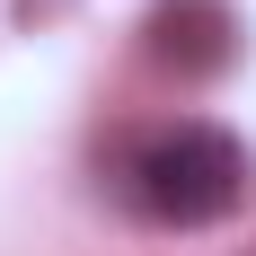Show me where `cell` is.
<instances>
[{
  "mask_svg": "<svg viewBox=\"0 0 256 256\" xmlns=\"http://www.w3.org/2000/svg\"><path fill=\"white\" fill-rule=\"evenodd\" d=\"M124 186H132V212L159 230H212L248 204V150L221 124H168L159 142H142Z\"/></svg>",
  "mask_w": 256,
  "mask_h": 256,
  "instance_id": "1",
  "label": "cell"
},
{
  "mask_svg": "<svg viewBox=\"0 0 256 256\" xmlns=\"http://www.w3.org/2000/svg\"><path fill=\"white\" fill-rule=\"evenodd\" d=\"M142 53H150L159 71H177V80L230 71V53H238L230 0H159L150 18H142Z\"/></svg>",
  "mask_w": 256,
  "mask_h": 256,
  "instance_id": "2",
  "label": "cell"
}]
</instances>
